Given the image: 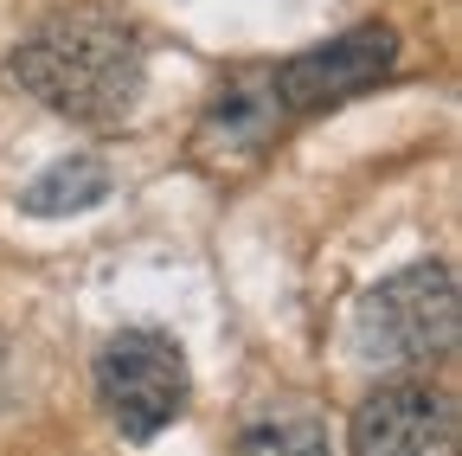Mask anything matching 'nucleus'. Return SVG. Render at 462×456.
I'll use <instances>...</instances> for the list:
<instances>
[{"mask_svg": "<svg viewBox=\"0 0 462 456\" xmlns=\"http://www.w3.org/2000/svg\"><path fill=\"white\" fill-rule=\"evenodd\" d=\"M14 78L51 116L84 123V129H109L142 103L148 45L109 7H58L20 39Z\"/></svg>", "mask_w": 462, "mask_h": 456, "instance_id": "f257e3e1", "label": "nucleus"}, {"mask_svg": "<svg viewBox=\"0 0 462 456\" xmlns=\"http://www.w3.org/2000/svg\"><path fill=\"white\" fill-rule=\"evenodd\" d=\"M462 296L449 264H404L379 276L354 309V354L379 373H430L456 354Z\"/></svg>", "mask_w": 462, "mask_h": 456, "instance_id": "f03ea898", "label": "nucleus"}, {"mask_svg": "<svg viewBox=\"0 0 462 456\" xmlns=\"http://www.w3.org/2000/svg\"><path fill=\"white\" fill-rule=\"evenodd\" d=\"M97 398L129 443H154L193 398V373H187L180 340L161 334V328L109 334L103 354H97Z\"/></svg>", "mask_w": 462, "mask_h": 456, "instance_id": "7ed1b4c3", "label": "nucleus"}, {"mask_svg": "<svg viewBox=\"0 0 462 456\" xmlns=\"http://www.w3.org/2000/svg\"><path fill=\"white\" fill-rule=\"evenodd\" d=\"M392 65H398V33L385 20H366V26L340 33V39L315 45V51L282 59L270 71V84H276V103L289 109V116H315V109H334L346 97L373 90Z\"/></svg>", "mask_w": 462, "mask_h": 456, "instance_id": "20e7f679", "label": "nucleus"}, {"mask_svg": "<svg viewBox=\"0 0 462 456\" xmlns=\"http://www.w3.org/2000/svg\"><path fill=\"white\" fill-rule=\"evenodd\" d=\"M462 418L456 398L430 379H392L373 398H360L354 424H346V450L354 456H456Z\"/></svg>", "mask_w": 462, "mask_h": 456, "instance_id": "39448f33", "label": "nucleus"}, {"mask_svg": "<svg viewBox=\"0 0 462 456\" xmlns=\"http://www.w3.org/2000/svg\"><path fill=\"white\" fill-rule=\"evenodd\" d=\"M282 116L289 109L276 103L270 71H231L193 129V161L212 167V174H245V167H257L276 148Z\"/></svg>", "mask_w": 462, "mask_h": 456, "instance_id": "423d86ee", "label": "nucleus"}, {"mask_svg": "<svg viewBox=\"0 0 462 456\" xmlns=\"http://www.w3.org/2000/svg\"><path fill=\"white\" fill-rule=\"evenodd\" d=\"M109 161H97V154H65V161H51L39 181H26V193H20V212H32V219H65V212H90V206H103L109 200Z\"/></svg>", "mask_w": 462, "mask_h": 456, "instance_id": "0eeeda50", "label": "nucleus"}, {"mask_svg": "<svg viewBox=\"0 0 462 456\" xmlns=\"http://www.w3.org/2000/svg\"><path fill=\"white\" fill-rule=\"evenodd\" d=\"M238 456H334L321 418H257L238 437Z\"/></svg>", "mask_w": 462, "mask_h": 456, "instance_id": "6e6552de", "label": "nucleus"}]
</instances>
